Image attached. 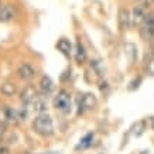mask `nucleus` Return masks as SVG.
I'll use <instances>...</instances> for the list:
<instances>
[{
  "mask_svg": "<svg viewBox=\"0 0 154 154\" xmlns=\"http://www.w3.org/2000/svg\"><path fill=\"white\" fill-rule=\"evenodd\" d=\"M154 35V19L153 16L150 14L149 17L144 20L143 27H141V37L144 40H150Z\"/></svg>",
  "mask_w": 154,
  "mask_h": 154,
  "instance_id": "obj_6",
  "label": "nucleus"
},
{
  "mask_svg": "<svg viewBox=\"0 0 154 154\" xmlns=\"http://www.w3.org/2000/svg\"><path fill=\"white\" fill-rule=\"evenodd\" d=\"M0 89H2V94H5L6 96H10L16 92V86L13 84H3Z\"/></svg>",
  "mask_w": 154,
  "mask_h": 154,
  "instance_id": "obj_16",
  "label": "nucleus"
},
{
  "mask_svg": "<svg viewBox=\"0 0 154 154\" xmlns=\"http://www.w3.org/2000/svg\"><path fill=\"white\" fill-rule=\"evenodd\" d=\"M57 48L60 50L64 55L69 57L71 55V50H72V45H71V42L68 41V40H65V38H61L60 41H58V44H57Z\"/></svg>",
  "mask_w": 154,
  "mask_h": 154,
  "instance_id": "obj_10",
  "label": "nucleus"
},
{
  "mask_svg": "<svg viewBox=\"0 0 154 154\" xmlns=\"http://www.w3.org/2000/svg\"><path fill=\"white\" fill-rule=\"evenodd\" d=\"M136 126H137V125H136ZM133 129H136V127H133ZM143 129H144V122H139V130H133L134 136H141L143 134Z\"/></svg>",
  "mask_w": 154,
  "mask_h": 154,
  "instance_id": "obj_18",
  "label": "nucleus"
},
{
  "mask_svg": "<svg viewBox=\"0 0 154 154\" xmlns=\"http://www.w3.org/2000/svg\"><path fill=\"white\" fill-rule=\"evenodd\" d=\"M16 16H17V9L14 5L0 6V23L10 21V20L16 19Z\"/></svg>",
  "mask_w": 154,
  "mask_h": 154,
  "instance_id": "obj_4",
  "label": "nucleus"
},
{
  "mask_svg": "<svg viewBox=\"0 0 154 154\" xmlns=\"http://www.w3.org/2000/svg\"><path fill=\"white\" fill-rule=\"evenodd\" d=\"M136 47L134 45H133V44H127L126 45V54H129V55H130V58H129V60H130V62H133V61H134V57H136Z\"/></svg>",
  "mask_w": 154,
  "mask_h": 154,
  "instance_id": "obj_17",
  "label": "nucleus"
},
{
  "mask_svg": "<svg viewBox=\"0 0 154 154\" xmlns=\"http://www.w3.org/2000/svg\"><path fill=\"white\" fill-rule=\"evenodd\" d=\"M7 153H9V150H7L5 146L0 143V154H7Z\"/></svg>",
  "mask_w": 154,
  "mask_h": 154,
  "instance_id": "obj_19",
  "label": "nucleus"
},
{
  "mask_svg": "<svg viewBox=\"0 0 154 154\" xmlns=\"http://www.w3.org/2000/svg\"><path fill=\"white\" fill-rule=\"evenodd\" d=\"M34 130L35 133L41 136H50L54 131V125H52V119L48 116L47 113H40L35 120H34Z\"/></svg>",
  "mask_w": 154,
  "mask_h": 154,
  "instance_id": "obj_1",
  "label": "nucleus"
},
{
  "mask_svg": "<svg viewBox=\"0 0 154 154\" xmlns=\"http://www.w3.org/2000/svg\"><path fill=\"white\" fill-rule=\"evenodd\" d=\"M96 105H98V100H96V98H95V95H92V94H85L84 96L81 98L79 106L82 107V109H88V110H91V109H95Z\"/></svg>",
  "mask_w": 154,
  "mask_h": 154,
  "instance_id": "obj_8",
  "label": "nucleus"
},
{
  "mask_svg": "<svg viewBox=\"0 0 154 154\" xmlns=\"http://www.w3.org/2000/svg\"><path fill=\"white\" fill-rule=\"evenodd\" d=\"M54 107L62 113L71 110V96L66 91H60L58 95L54 98Z\"/></svg>",
  "mask_w": 154,
  "mask_h": 154,
  "instance_id": "obj_2",
  "label": "nucleus"
},
{
  "mask_svg": "<svg viewBox=\"0 0 154 154\" xmlns=\"http://www.w3.org/2000/svg\"><path fill=\"white\" fill-rule=\"evenodd\" d=\"M130 14L126 9H120L119 10V26L120 28H127L129 27V21H130Z\"/></svg>",
  "mask_w": 154,
  "mask_h": 154,
  "instance_id": "obj_9",
  "label": "nucleus"
},
{
  "mask_svg": "<svg viewBox=\"0 0 154 154\" xmlns=\"http://www.w3.org/2000/svg\"><path fill=\"white\" fill-rule=\"evenodd\" d=\"M147 19V14H146V5L140 3L137 5L133 9V13H131V20H133V24L137 26V24L144 23V20Z\"/></svg>",
  "mask_w": 154,
  "mask_h": 154,
  "instance_id": "obj_5",
  "label": "nucleus"
},
{
  "mask_svg": "<svg viewBox=\"0 0 154 154\" xmlns=\"http://www.w3.org/2000/svg\"><path fill=\"white\" fill-rule=\"evenodd\" d=\"M40 86H41V91L44 94H50L54 89V82L50 76H42L41 81H40Z\"/></svg>",
  "mask_w": 154,
  "mask_h": 154,
  "instance_id": "obj_12",
  "label": "nucleus"
},
{
  "mask_svg": "<svg viewBox=\"0 0 154 154\" xmlns=\"http://www.w3.org/2000/svg\"><path fill=\"white\" fill-rule=\"evenodd\" d=\"M75 60H76V62H79V64H82V62L86 60V52H85V48H84V45H82L81 42L76 44V54H75Z\"/></svg>",
  "mask_w": 154,
  "mask_h": 154,
  "instance_id": "obj_14",
  "label": "nucleus"
},
{
  "mask_svg": "<svg viewBox=\"0 0 154 154\" xmlns=\"http://www.w3.org/2000/svg\"><path fill=\"white\" fill-rule=\"evenodd\" d=\"M35 95H37V92H35V91H34L31 86H27V88L24 89V92L21 94V100H23L26 105H30Z\"/></svg>",
  "mask_w": 154,
  "mask_h": 154,
  "instance_id": "obj_13",
  "label": "nucleus"
},
{
  "mask_svg": "<svg viewBox=\"0 0 154 154\" xmlns=\"http://www.w3.org/2000/svg\"><path fill=\"white\" fill-rule=\"evenodd\" d=\"M92 140H94V133H88L79 143V149H88L92 146Z\"/></svg>",
  "mask_w": 154,
  "mask_h": 154,
  "instance_id": "obj_15",
  "label": "nucleus"
},
{
  "mask_svg": "<svg viewBox=\"0 0 154 154\" xmlns=\"http://www.w3.org/2000/svg\"><path fill=\"white\" fill-rule=\"evenodd\" d=\"M3 134H5V126H3V125L0 123V139L3 137Z\"/></svg>",
  "mask_w": 154,
  "mask_h": 154,
  "instance_id": "obj_20",
  "label": "nucleus"
},
{
  "mask_svg": "<svg viewBox=\"0 0 154 154\" xmlns=\"http://www.w3.org/2000/svg\"><path fill=\"white\" fill-rule=\"evenodd\" d=\"M20 116L19 112L14 110L13 107H9L6 105L0 103V123H10V125H17Z\"/></svg>",
  "mask_w": 154,
  "mask_h": 154,
  "instance_id": "obj_3",
  "label": "nucleus"
},
{
  "mask_svg": "<svg viewBox=\"0 0 154 154\" xmlns=\"http://www.w3.org/2000/svg\"><path fill=\"white\" fill-rule=\"evenodd\" d=\"M19 74H20V76H21L23 79L28 81V79H31V78L34 76V69L28 65V64H23V65L20 66Z\"/></svg>",
  "mask_w": 154,
  "mask_h": 154,
  "instance_id": "obj_11",
  "label": "nucleus"
},
{
  "mask_svg": "<svg viewBox=\"0 0 154 154\" xmlns=\"http://www.w3.org/2000/svg\"><path fill=\"white\" fill-rule=\"evenodd\" d=\"M30 105H33V109L34 110H37V112L42 113L45 109H47V96L45 95H35L34 99L31 100Z\"/></svg>",
  "mask_w": 154,
  "mask_h": 154,
  "instance_id": "obj_7",
  "label": "nucleus"
}]
</instances>
